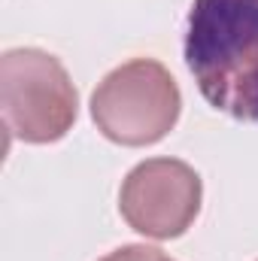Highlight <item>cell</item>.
Segmentation results:
<instances>
[{"instance_id": "5", "label": "cell", "mask_w": 258, "mask_h": 261, "mask_svg": "<svg viewBox=\"0 0 258 261\" xmlns=\"http://www.w3.org/2000/svg\"><path fill=\"white\" fill-rule=\"evenodd\" d=\"M161 258V249L155 246H143V243H134V246H122L110 255H104L100 261H155Z\"/></svg>"}, {"instance_id": "4", "label": "cell", "mask_w": 258, "mask_h": 261, "mask_svg": "<svg viewBox=\"0 0 258 261\" xmlns=\"http://www.w3.org/2000/svg\"><path fill=\"white\" fill-rule=\"evenodd\" d=\"M203 186L192 164L179 158H149L125 176L119 213L131 228L152 240L183 237L200 213Z\"/></svg>"}, {"instance_id": "2", "label": "cell", "mask_w": 258, "mask_h": 261, "mask_svg": "<svg viewBox=\"0 0 258 261\" xmlns=\"http://www.w3.org/2000/svg\"><path fill=\"white\" fill-rule=\"evenodd\" d=\"M183 113L176 79L161 61L134 58L100 79L91 94L97 130L119 146H152L164 140Z\"/></svg>"}, {"instance_id": "6", "label": "cell", "mask_w": 258, "mask_h": 261, "mask_svg": "<svg viewBox=\"0 0 258 261\" xmlns=\"http://www.w3.org/2000/svg\"><path fill=\"white\" fill-rule=\"evenodd\" d=\"M155 261H170V258H167V255H161V258H155Z\"/></svg>"}, {"instance_id": "3", "label": "cell", "mask_w": 258, "mask_h": 261, "mask_svg": "<svg viewBox=\"0 0 258 261\" xmlns=\"http://www.w3.org/2000/svg\"><path fill=\"white\" fill-rule=\"evenodd\" d=\"M0 107L9 137L55 143L79 113V91L64 64L43 49H9L0 58Z\"/></svg>"}, {"instance_id": "1", "label": "cell", "mask_w": 258, "mask_h": 261, "mask_svg": "<svg viewBox=\"0 0 258 261\" xmlns=\"http://www.w3.org/2000/svg\"><path fill=\"white\" fill-rule=\"evenodd\" d=\"M186 64L213 110L258 122V0H194Z\"/></svg>"}]
</instances>
